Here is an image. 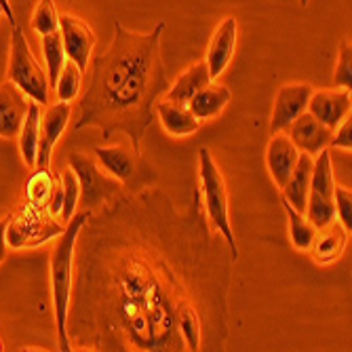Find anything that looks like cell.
Masks as SVG:
<instances>
[{
  "label": "cell",
  "mask_w": 352,
  "mask_h": 352,
  "mask_svg": "<svg viewBox=\"0 0 352 352\" xmlns=\"http://www.w3.org/2000/svg\"><path fill=\"white\" fill-rule=\"evenodd\" d=\"M142 201L146 221V195ZM156 226L116 245L98 221L91 223L100 247L91 278L78 283L91 289L76 287V306L89 304L80 316H95L91 344L98 350H186L177 314L184 304H197L192 287L207 280L203 258L215 245V228L207 226L199 192L184 217L165 197Z\"/></svg>",
  "instance_id": "6da1fadb"
},
{
  "label": "cell",
  "mask_w": 352,
  "mask_h": 352,
  "mask_svg": "<svg viewBox=\"0 0 352 352\" xmlns=\"http://www.w3.org/2000/svg\"><path fill=\"white\" fill-rule=\"evenodd\" d=\"M112 23L114 38L93 61L74 129L95 126L106 142L122 133L142 156V138L154 122V104L169 89L161 55V36L167 23L158 21L146 34L126 30L118 19Z\"/></svg>",
  "instance_id": "7a4b0ae2"
},
{
  "label": "cell",
  "mask_w": 352,
  "mask_h": 352,
  "mask_svg": "<svg viewBox=\"0 0 352 352\" xmlns=\"http://www.w3.org/2000/svg\"><path fill=\"white\" fill-rule=\"evenodd\" d=\"M91 211L78 209L74 213L63 232L59 234V241L53 247L51 253V289H53V308H55V325H57V344L59 350L68 352L72 350L70 336H68V318H70V298H72V280H74V253H76V241L91 219Z\"/></svg>",
  "instance_id": "3957f363"
},
{
  "label": "cell",
  "mask_w": 352,
  "mask_h": 352,
  "mask_svg": "<svg viewBox=\"0 0 352 352\" xmlns=\"http://www.w3.org/2000/svg\"><path fill=\"white\" fill-rule=\"evenodd\" d=\"M199 175H201V188H203V203L205 213L213 228L223 236L230 251V260H239V245L234 239V230L230 223V207H228V190L223 175L215 163L213 154L207 148H201L199 152Z\"/></svg>",
  "instance_id": "277c9868"
},
{
  "label": "cell",
  "mask_w": 352,
  "mask_h": 352,
  "mask_svg": "<svg viewBox=\"0 0 352 352\" xmlns=\"http://www.w3.org/2000/svg\"><path fill=\"white\" fill-rule=\"evenodd\" d=\"M9 80L15 82L30 100L49 104V76L45 74L43 66L32 53L28 38L19 23L13 25L11 34V57H9Z\"/></svg>",
  "instance_id": "5b68a950"
},
{
  "label": "cell",
  "mask_w": 352,
  "mask_h": 352,
  "mask_svg": "<svg viewBox=\"0 0 352 352\" xmlns=\"http://www.w3.org/2000/svg\"><path fill=\"white\" fill-rule=\"evenodd\" d=\"M68 167L76 173L78 186H80L78 209L93 213V211L104 209V205L112 203L114 197H120L122 182L106 173L89 154H82V152L70 154Z\"/></svg>",
  "instance_id": "8992f818"
},
{
  "label": "cell",
  "mask_w": 352,
  "mask_h": 352,
  "mask_svg": "<svg viewBox=\"0 0 352 352\" xmlns=\"http://www.w3.org/2000/svg\"><path fill=\"white\" fill-rule=\"evenodd\" d=\"M47 209H38L25 205L19 209L17 215H11L9 226H7V243L11 247H36L41 243H47L53 236H59L63 232V223L55 221Z\"/></svg>",
  "instance_id": "52a82bcc"
},
{
  "label": "cell",
  "mask_w": 352,
  "mask_h": 352,
  "mask_svg": "<svg viewBox=\"0 0 352 352\" xmlns=\"http://www.w3.org/2000/svg\"><path fill=\"white\" fill-rule=\"evenodd\" d=\"M314 87L310 82H289L276 91L274 108L270 116V133L285 131L300 114L308 110V102Z\"/></svg>",
  "instance_id": "ba28073f"
},
{
  "label": "cell",
  "mask_w": 352,
  "mask_h": 352,
  "mask_svg": "<svg viewBox=\"0 0 352 352\" xmlns=\"http://www.w3.org/2000/svg\"><path fill=\"white\" fill-rule=\"evenodd\" d=\"M59 34H61L63 49H66V57L76 63L80 72H87L93 47L98 43L95 32L89 28V23L85 19H80L76 15H61L59 17Z\"/></svg>",
  "instance_id": "9c48e42d"
},
{
  "label": "cell",
  "mask_w": 352,
  "mask_h": 352,
  "mask_svg": "<svg viewBox=\"0 0 352 352\" xmlns=\"http://www.w3.org/2000/svg\"><path fill=\"white\" fill-rule=\"evenodd\" d=\"M236 36H239V23L234 17H226L211 34L207 57H205L211 80L219 78L223 70L230 66L234 51H236Z\"/></svg>",
  "instance_id": "30bf717a"
},
{
  "label": "cell",
  "mask_w": 352,
  "mask_h": 352,
  "mask_svg": "<svg viewBox=\"0 0 352 352\" xmlns=\"http://www.w3.org/2000/svg\"><path fill=\"white\" fill-rule=\"evenodd\" d=\"M70 116H72L70 102H57L49 106L45 114H41V140H38V152H36L38 169H49L53 148L57 140L63 135V131H66Z\"/></svg>",
  "instance_id": "8fae6325"
},
{
  "label": "cell",
  "mask_w": 352,
  "mask_h": 352,
  "mask_svg": "<svg viewBox=\"0 0 352 352\" xmlns=\"http://www.w3.org/2000/svg\"><path fill=\"white\" fill-rule=\"evenodd\" d=\"M350 110H352L350 89H340V87L312 91L308 102V112L316 120H321L325 126H329L331 131L350 114Z\"/></svg>",
  "instance_id": "7c38bea8"
},
{
  "label": "cell",
  "mask_w": 352,
  "mask_h": 352,
  "mask_svg": "<svg viewBox=\"0 0 352 352\" xmlns=\"http://www.w3.org/2000/svg\"><path fill=\"white\" fill-rule=\"evenodd\" d=\"M285 133L289 135V140L296 144L300 152H306L310 156H316L323 148H329L331 142V129L325 126L321 120H316L308 110L300 114L289 126L285 129Z\"/></svg>",
  "instance_id": "4fadbf2b"
},
{
  "label": "cell",
  "mask_w": 352,
  "mask_h": 352,
  "mask_svg": "<svg viewBox=\"0 0 352 352\" xmlns=\"http://www.w3.org/2000/svg\"><path fill=\"white\" fill-rule=\"evenodd\" d=\"M30 98L11 80L0 85V138L13 140L19 135L28 112Z\"/></svg>",
  "instance_id": "5bb4252c"
},
{
  "label": "cell",
  "mask_w": 352,
  "mask_h": 352,
  "mask_svg": "<svg viewBox=\"0 0 352 352\" xmlns=\"http://www.w3.org/2000/svg\"><path fill=\"white\" fill-rule=\"evenodd\" d=\"M298 156H300V150L289 140V135L285 131L272 133L268 148H266V167H268V173L278 190L285 186L287 179H289V175L298 163Z\"/></svg>",
  "instance_id": "9a60e30c"
},
{
  "label": "cell",
  "mask_w": 352,
  "mask_h": 352,
  "mask_svg": "<svg viewBox=\"0 0 352 352\" xmlns=\"http://www.w3.org/2000/svg\"><path fill=\"white\" fill-rule=\"evenodd\" d=\"M348 236L350 232L342 226L338 219H333L329 226L321 228L316 232L312 245H310V255L316 264L321 266H327V264H333L336 260H340V255L344 253L346 249V243H348Z\"/></svg>",
  "instance_id": "2e32d148"
},
{
  "label": "cell",
  "mask_w": 352,
  "mask_h": 352,
  "mask_svg": "<svg viewBox=\"0 0 352 352\" xmlns=\"http://www.w3.org/2000/svg\"><path fill=\"white\" fill-rule=\"evenodd\" d=\"M95 156H98L100 167L122 184L133 177L138 161H140V154L124 144L95 148Z\"/></svg>",
  "instance_id": "e0dca14e"
},
{
  "label": "cell",
  "mask_w": 352,
  "mask_h": 352,
  "mask_svg": "<svg viewBox=\"0 0 352 352\" xmlns=\"http://www.w3.org/2000/svg\"><path fill=\"white\" fill-rule=\"evenodd\" d=\"M154 112L163 122V129L173 138H188L201 129V120L188 110L186 104L161 100L154 104Z\"/></svg>",
  "instance_id": "ac0fdd59"
},
{
  "label": "cell",
  "mask_w": 352,
  "mask_h": 352,
  "mask_svg": "<svg viewBox=\"0 0 352 352\" xmlns=\"http://www.w3.org/2000/svg\"><path fill=\"white\" fill-rule=\"evenodd\" d=\"M312 163L314 158L306 152H300L298 163L289 175V179L285 182L280 188V199H285L294 209L306 211V201H308V192H310V175H312Z\"/></svg>",
  "instance_id": "d6986e66"
},
{
  "label": "cell",
  "mask_w": 352,
  "mask_h": 352,
  "mask_svg": "<svg viewBox=\"0 0 352 352\" xmlns=\"http://www.w3.org/2000/svg\"><path fill=\"white\" fill-rule=\"evenodd\" d=\"M232 100V93L228 87L223 85H215V82H209L205 89H201L195 98H192L186 106L188 110L195 114L201 122L203 120H211V118H217L223 108H226Z\"/></svg>",
  "instance_id": "ffe728a7"
},
{
  "label": "cell",
  "mask_w": 352,
  "mask_h": 352,
  "mask_svg": "<svg viewBox=\"0 0 352 352\" xmlns=\"http://www.w3.org/2000/svg\"><path fill=\"white\" fill-rule=\"evenodd\" d=\"M211 80L209 70H207V63L199 61V63H192V66L179 74V78L165 91V100L177 102V104H188L195 95L205 89Z\"/></svg>",
  "instance_id": "44dd1931"
},
{
  "label": "cell",
  "mask_w": 352,
  "mask_h": 352,
  "mask_svg": "<svg viewBox=\"0 0 352 352\" xmlns=\"http://www.w3.org/2000/svg\"><path fill=\"white\" fill-rule=\"evenodd\" d=\"M41 104L30 100L25 118L19 129V150L21 158L28 167H36V152H38V140H41Z\"/></svg>",
  "instance_id": "7402d4cb"
},
{
  "label": "cell",
  "mask_w": 352,
  "mask_h": 352,
  "mask_svg": "<svg viewBox=\"0 0 352 352\" xmlns=\"http://www.w3.org/2000/svg\"><path fill=\"white\" fill-rule=\"evenodd\" d=\"M333 190H336V173H333V165H331V152H329V148H323L316 154L314 163H312L310 192L318 197L333 199Z\"/></svg>",
  "instance_id": "603a6c76"
},
{
  "label": "cell",
  "mask_w": 352,
  "mask_h": 352,
  "mask_svg": "<svg viewBox=\"0 0 352 352\" xmlns=\"http://www.w3.org/2000/svg\"><path fill=\"white\" fill-rule=\"evenodd\" d=\"M280 205L285 207L287 219H289V239H292L294 249H298V251H308L318 230L314 228V223L306 217V213L294 209L285 199H280Z\"/></svg>",
  "instance_id": "cb8c5ba5"
},
{
  "label": "cell",
  "mask_w": 352,
  "mask_h": 352,
  "mask_svg": "<svg viewBox=\"0 0 352 352\" xmlns=\"http://www.w3.org/2000/svg\"><path fill=\"white\" fill-rule=\"evenodd\" d=\"M55 186H57V182L51 175L49 169H36L34 175L28 179V186H25L28 205L38 207V209H47V203H49V199L53 195Z\"/></svg>",
  "instance_id": "d4e9b609"
},
{
  "label": "cell",
  "mask_w": 352,
  "mask_h": 352,
  "mask_svg": "<svg viewBox=\"0 0 352 352\" xmlns=\"http://www.w3.org/2000/svg\"><path fill=\"white\" fill-rule=\"evenodd\" d=\"M43 55H45V63H47V76H49V85L55 87L57 82V76L63 68V63H66V49H63V43H61V34L59 30L53 32V34H47L43 36Z\"/></svg>",
  "instance_id": "484cf974"
},
{
  "label": "cell",
  "mask_w": 352,
  "mask_h": 352,
  "mask_svg": "<svg viewBox=\"0 0 352 352\" xmlns=\"http://www.w3.org/2000/svg\"><path fill=\"white\" fill-rule=\"evenodd\" d=\"M82 76H85V72H80V68L76 66V63L66 59V63H63V68H61V72L57 76V82H55V91H57L59 102L76 100V95L80 91Z\"/></svg>",
  "instance_id": "4316f807"
},
{
  "label": "cell",
  "mask_w": 352,
  "mask_h": 352,
  "mask_svg": "<svg viewBox=\"0 0 352 352\" xmlns=\"http://www.w3.org/2000/svg\"><path fill=\"white\" fill-rule=\"evenodd\" d=\"M306 217L314 223L316 230H321L336 219V205L333 199L327 197H318L308 192V201H306Z\"/></svg>",
  "instance_id": "83f0119b"
},
{
  "label": "cell",
  "mask_w": 352,
  "mask_h": 352,
  "mask_svg": "<svg viewBox=\"0 0 352 352\" xmlns=\"http://www.w3.org/2000/svg\"><path fill=\"white\" fill-rule=\"evenodd\" d=\"M32 28L36 34L47 36L59 30V13L55 7V0H41L32 15Z\"/></svg>",
  "instance_id": "f1b7e54d"
},
{
  "label": "cell",
  "mask_w": 352,
  "mask_h": 352,
  "mask_svg": "<svg viewBox=\"0 0 352 352\" xmlns=\"http://www.w3.org/2000/svg\"><path fill=\"white\" fill-rule=\"evenodd\" d=\"M61 188H63V209H61V223H68V219L76 213L80 201V186L76 173L68 167L61 173Z\"/></svg>",
  "instance_id": "f546056e"
},
{
  "label": "cell",
  "mask_w": 352,
  "mask_h": 352,
  "mask_svg": "<svg viewBox=\"0 0 352 352\" xmlns=\"http://www.w3.org/2000/svg\"><path fill=\"white\" fill-rule=\"evenodd\" d=\"M333 82L340 89H350L352 87V47L348 41L340 43L338 51V63L333 70Z\"/></svg>",
  "instance_id": "4dcf8cb0"
},
{
  "label": "cell",
  "mask_w": 352,
  "mask_h": 352,
  "mask_svg": "<svg viewBox=\"0 0 352 352\" xmlns=\"http://www.w3.org/2000/svg\"><path fill=\"white\" fill-rule=\"evenodd\" d=\"M333 205H336V219L350 232L352 230V192L348 188L336 184Z\"/></svg>",
  "instance_id": "1f68e13d"
},
{
  "label": "cell",
  "mask_w": 352,
  "mask_h": 352,
  "mask_svg": "<svg viewBox=\"0 0 352 352\" xmlns=\"http://www.w3.org/2000/svg\"><path fill=\"white\" fill-rule=\"evenodd\" d=\"M333 131H336V133H331L329 146L340 148V150H348V152H350V148H352V116L348 114V116L336 126Z\"/></svg>",
  "instance_id": "d6a6232c"
},
{
  "label": "cell",
  "mask_w": 352,
  "mask_h": 352,
  "mask_svg": "<svg viewBox=\"0 0 352 352\" xmlns=\"http://www.w3.org/2000/svg\"><path fill=\"white\" fill-rule=\"evenodd\" d=\"M61 209H63V188H61V184H57L55 190H53V195H51V199H49V203H47V211L53 217L61 219Z\"/></svg>",
  "instance_id": "836d02e7"
},
{
  "label": "cell",
  "mask_w": 352,
  "mask_h": 352,
  "mask_svg": "<svg viewBox=\"0 0 352 352\" xmlns=\"http://www.w3.org/2000/svg\"><path fill=\"white\" fill-rule=\"evenodd\" d=\"M9 219H11V213L0 219V264H3L5 258H7V226H9Z\"/></svg>",
  "instance_id": "e575fe53"
},
{
  "label": "cell",
  "mask_w": 352,
  "mask_h": 352,
  "mask_svg": "<svg viewBox=\"0 0 352 352\" xmlns=\"http://www.w3.org/2000/svg\"><path fill=\"white\" fill-rule=\"evenodd\" d=\"M0 9H3V13L11 19L13 25L17 23V21H15V13H13V9H11V3H9V0H0Z\"/></svg>",
  "instance_id": "d590c367"
},
{
  "label": "cell",
  "mask_w": 352,
  "mask_h": 352,
  "mask_svg": "<svg viewBox=\"0 0 352 352\" xmlns=\"http://www.w3.org/2000/svg\"><path fill=\"white\" fill-rule=\"evenodd\" d=\"M308 5H310V0H300V7H302V9H306Z\"/></svg>",
  "instance_id": "8d00e7d4"
},
{
  "label": "cell",
  "mask_w": 352,
  "mask_h": 352,
  "mask_svg": "<svg viewBox=\"0 0 352 352\" xmlns=\"http://www.w3.org/2000/svg\"><path fill=\"white\" fill-rule=\"evenodd\" d=\"M0 350H3V342H0Z\"/></svg>",
  "instance_id": "74e56055"
},
{
  "label": "cell",
  "mask_w": 352,
  "mask_h": 352,
  "mask_svg": "<svg viewBox=\"0 0 352 352\" xmlns=\"http://www.w3.org/2000/svg\"><path fill=\"white\" fill-rule=\"evenodd\" d=\"M0 15H3V9H0Z\"/></svg>",
  "instance_id": "f35d334b"
}]
</instances>
